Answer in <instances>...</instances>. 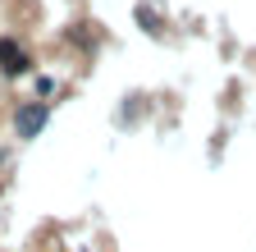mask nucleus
<instances>
[{"mask_svg": "<svg viewBox=\"0 0 256 252\" xmlns=\"http://www.w3.org/2000/svg\"><path fill=\"white\" fill-rule=\"evenodd\" d=\"M0 69H5V78H23L32 69V55L14 42V37H0Z\"/></svg>", "mask_w": 256, "mask_h": 252, "instance_id": "obj_2", "label": "nucleus"}, {"mask_svg": "<svg viewBox=\"0 0 256 252\" xmlns=\"http://www.w3.org/2000/svg\"><path fill=\"white\" fill-rule=\"evenodd\" d=\"M46 119H50V106H46V101H23V106L14 110V133H18L23 142H32V138L46 129Z\"/></svg>", "mask_w": 256, "mask_h": 252, "instance_id": "obj_1", "label": "nucleus"}]
</instances>
